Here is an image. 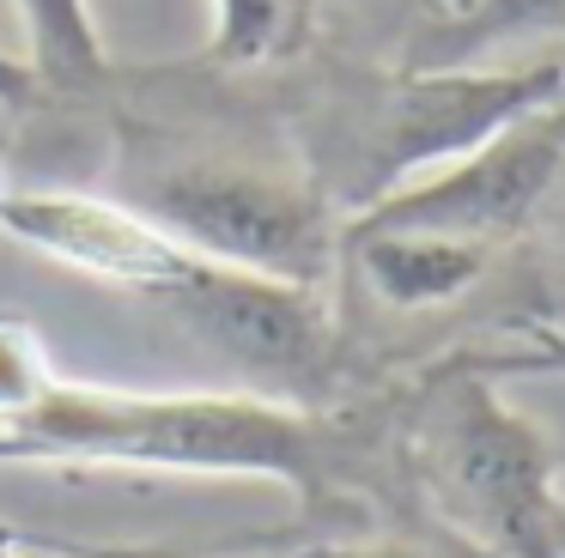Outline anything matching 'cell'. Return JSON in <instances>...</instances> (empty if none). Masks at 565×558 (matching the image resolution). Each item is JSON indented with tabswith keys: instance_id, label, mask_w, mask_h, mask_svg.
Returning a JSON list of instances; mask_svg holds the SVG:
<instances>
[{
	"instance_id": "obj_6",
	"label": "cell",
	"mask_w": 565,
	"mask_h": 558,
	"mask_svg": "<svg viewBox=\"0 0 565 558\" xmlns=\"http://www.w3.org/2000/svg\"><path fill=\"white\" fill-rule=\"evenodd\" d=\"M559 176H565V158L535 109V116L511 121L504 133H492L487 146L402 182L395 194H383L377 206H365L353 218L359 225L431 230V237H456V243H480V249L511 255L541 225V206H547Z\"/></svg>"
},
{
	"instance_id": "obj_4",
	"label": "cell",
	"mask_w": 565,
	"mask_h": 558,
	"mask_svg": "<svg viewBox=\"0 0 565 558\" xmlns=\"http://www.w3.org/2000/svg\"><path fill=\"white\" fill-rule=\"evenodd\" d=\"M559 97L565 55L487 67H322L298 85L280 121L322 201L353 218Z\"/></svg>"
},
{
	"instance_id": "obj_9",
	"label": "cell",
	"mask_w": 565,
	"mask_h": 558,
	"mask_svg": "<svg viewBox=\"0 0 565 558\" xmlns=\"http://www.w3.org/2000/svg\"><path fill=\"white\" fill-rule=\"evenodd\" d=\"M565 43V0H450L402 49V67H487Z\"/></svg>"
},
{
	"instance_id": "obj_18",
	"label": "cell",
	"mask_w": 565,
	"mask_h": 558,
	"mask_svg": "<svg viewBox=\"0 0 565 558\" xmlns=\"http://www.w3.org/2000/svg\"><path fill=\"white\" fill-rule=\"evenodd\" d=\"M553 558H565V509H559V522H553Z\"/></svg>"
},
{
	"instance_id": "obj_1",
	"label": "cell",
	"mask_w": 565,
	"mask_h": 558,
	"mask_svg": "<svg viewBox=\"0 0 565 558\" xmlns=\"http://www.w3.org/2000/svg\"><path fill=\"white\" fill-rule=\"evenodd\" d=\"M13 468H122V473H213L286 485L305 509L365 504L395 522L365 407H292L262 388L232 395H140V388L62 383L31 412L0 425Z\"/></svg>"
},
{
	"instance_id": "obj_13",
	"label": "cell",
	"mask_w": 565,
	"mask_h": 558,
	"mask_svg": "<svg viewBox=\"0 0 565 558\" xmlns=\"http://www.w3.org/2000/svg\"><path fill=\"white\" fill-rule=\"evenodd\" d=\"M280 558H480V552L444 540L438 528H426V522H383V528L341 534V540L292 546V552H280Z\"/></svg>"
},
{
	"instance_id": "obj_12",
	"label": "cell",
	"mask_w": 565,
	"mask_h": 558,
	"mask_svg": "<svg viewBox=\"0 0 565 558\" xmlns=\"http://www.w3.org/2000/svg\"><path fill=\"white\" fill-rule=\"evenodd\" d=\"M55 383H62V371H55L43 334L19 315H0V425L31 412Z\"/></svg>"
},
{
	"instance_id": "obj_11",
	"label": "cell",
	"mask_w": 565,
	"mask_h": 558,
	"mask_svg": "<svg viewBox=\"0 0 565 558\" xmlns=\"http://www.w3.org/2000/svg\"><path fill=\"white\" fill-rule=\"evenodd\" d=\"M317 0H213L207 67L213 73H274L310 49Z\"/></svg>"
},
{
	"instance_id": "obj_8",
	"label": "cell",
	"mask_w": 565,
	"mask_h": 558,
	"mask_svg": "<svg viewBox=\"0 0 565 558\" xmlns=\"http://www.w3.org/2000/svg\"><path fill=\"white\" fill-rule=\"evenodd\" d=\"M504 249H480V243L431 237V230H395V225H341V267L371 303L390 315H438L462 310L492 273H499Z\"/></svg>"
},
{
	"instance_id": "obj_7",
	"label": "cell",
	"mask_w": 565,
	"mask_h": 558,
	"mask_svg": "<svg viewBox=\"0 0 565 558\" xmlns=\"http://www.w3.org/2000/svg\"><path fill=\"white\" fill-rule=\"evenodd\" d=\"M0 237L25 243L31 255L67 267V273H86L110 291H135L152 303L183 291L207 261L104 189H7L0 194Z\"/></svg>"
},
{
	"instance_id": "obj_14",
	"label": "cell",
	"mask_w": 565,
	"mask_h": 558,
	"mask_svg": "<svg viewBox=\"0 0 565 558\" xmlns=\"http://www.w3.org/2000/svg\"><path fill=\"white\" fill-rule=\"evenodd\" d=\"M0 104H7V109H31V104H43L38 79H31V67H25L19 55H7V49H0Z\"/></svg>"
},
{
	"instance_id": "obj_2",
	"label": "cell",
	"mask_w": 565,
	"mask_h": 558,
	"mask_svg": "<svg viewBox=\"0 0 565 558\" xmlns=\"http://www.w3.org/2000/svg\"><path fill=\"white\" fill-rule=\"evenodd\" d=\"M164 237L220 267L329 286L341 267V213L322 201L280 116L171 79H135L116 104L110 189Z\"/></svg>"
},
{
	"instance_id": "obj_15",
	"label": "cell",
	"mask_w": 565,
	"mask_h": 558,
	"mask_svg": "<svg viewBox=\"0 0 565 558\" xmlns=\"http://www.w3.org/2000/svg\"><path fill=\"white\" fill-rule=\"evenodd\" d=\"M55 546H43V540H31V534H19L13 522H0V558H50Z\"/></svg>"
},
{
	"instance_id": "obj_17",
	"label": "cell",
	"mask_w": 565,
	"mask_h": 558,
	"mask_svg": "<svg viewBox=\"0 0 565 558\" xmlns=\"http://www.w3.org/2000/svg\"><path fill=\"white\" fill-rule=\"evenodd\" d=\"M541 121H547V133H553V146H559V158H565V97L553 109H541Z\"/></svg>"
},
{
	"instance_id": "obj_10",
	"label": "cell",
	"mask_w": 565,
	"mask_h": 558,
	"mask_svg": "<svg viewBox=\"0 0 565 558\" xmlns=\"http://www.w3.org/2000/svg\"><path fill=\"white\" fill-rule=\"evenodd\" d=\"M19 31H25V67L43 97H67V104H92L104 85L116 79V61L98 36V12L92 0H13Z\"/></svg>"
},
{
	"instance_id": "obj_16",
	"label": "cell",
	"mask_w": 565,
	"mask_h": 558,
	"mask_svg": "<svg viewBox=\"0 0 565 558\" xmlns=\"http://www.w3.org/2000/svg\"><path fill=\"white\" fill-rule=\"evenodd\" d=\"M535 230H553V237L565 243V176L553 182V194H547V206H541V225Z\"/></svg>"
},
{
	"instance_id": "obj_5",
	"label": "cell",
	"mask_w": 565,
	"mask_h": 558,
	"mask_svg": "<svg viewBox=\"0 0 565 558\" xmlns=\"http://www.w3.org/2000/svg\"><path fill=\"white\" fill-rule=\"evenodd\" d=\"M164 310L237 371L262 376V395L317 412L341 400L347 328L329 303V286H292V279L201 261V273L171 291Z\"/></svg>"
},
{
	"instance_id": "obj_3",
	"label": "cell",
	"mask_w": 565,
	"mask_h": 558,
	"mask_svg": "<svg viewBox=\"0 0 565 558\" xmlns=\"http://www.w3.org/2000/svg\"><path fill=\"white\" fill-rule=\"evenodd\" d=\"M390 509L426 522L480 558H553L565 509L559 455L547 431L504 400V383L450 352L371 400Z\"/></svg>"
}]
</instances>
